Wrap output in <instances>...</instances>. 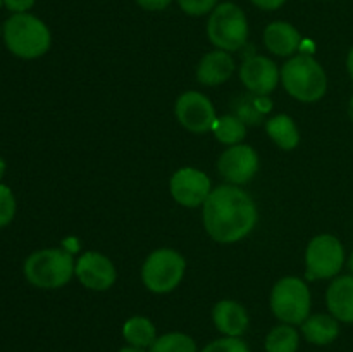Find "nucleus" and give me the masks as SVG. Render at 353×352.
Returning <instances> with one entry per match:
<instances>
[{
  "mask_svg": "<svg viewBox=\"0 0 353 352\" xmlns=\"http://www.w3.org/2000/svg\"><path fill=\"white\" fill-rule=\"evenodd\" d=\"M203 226L219 244H234L252 233L259 219L254 199L236 185H221L203 202Z\"/></svg>",
  "mask_w": 353,
  "mask_h": 352,
  "instance_id": "1",
  "label": "nucleus"
},
{
  "mask_svg": "<svg viewBox=\"0 0 353 352\" xmlns=\"http://www.w3.org/2000/svg\"><path fill=\"white\" fill-rule=\"evenodd\" d=\"M7 48L21 59H37L48 52L52 43L47 24L28 12L12 14L3 24Z\"/></svg>",
  "mask_w": 353,
  "mask_h": 352,
  "instance_id": "2",
  "label": "nucleus"
},
{
  "mask_svg": "<svg viewBox=\"0 0 353 352\" xmlns=\"http://www.w3.org/2000/svg\"><path fill=\"white\" fill-rule=\"evenodd\" d=\"M281 83L286 92L300 102H317L327 90V76L312 55H295L281 69Z\"/></svg>",
  "mask_w": 353,
  "mask_h": 352,
  "instance_id": "3",
  "label": "nucleus"
},
{
  "mask_svg": "<svg viewBox=\"0 0 353 352\" xmlns=\"http://www.w3.org/2000/svg\"><path fill=\"white\" fill-rule=\"evenodd\" d=\"M76 262L68 251L43 248L24 262V276L37 289L54 290L64 286L74 276Z\"/></svg>",
  "mask_w": 353,
  "mask_h": 352,
  "instance_id": "4",
  "label": "nucleus"
},
{
  "mask_svg": "<svg viewBox=\"0 0 353 352\" xmlns=\"http://www.w3.org/2000/svg\"><path fill=\"white\" fill-rule=\"evenodd\" d=\"M207 37L219 50L236 52L247 43L248 23L243 10L233 2L219 3L210 12Z\"/></svg>",
  "mask_w": 353,
  "mask_h": 352,
  "instance_id": "5",
  "label": "nucleus"
},
{
  "mask_svg": "<svg viewBox=\"0 0 353 352\" xmlns=\"http://www.w3.org/2000/svg\"><path fill=\"white\" fill-rule=\"evenodd\" d=\"M310 290L296 276H286L271 292V311L281 323L302 324L310 316Z\"/></svg>",
  "mask_w": 353,
  "mask_h": 352,
  "instance_id": "6",
  "label": "nucleus"
},
{
  "mask_svg": "<svg viewBox=\"0 0 353 352\" xmlns=\"http://www.w3.org/2000/svg\"><path fill=\"white\" fill-rule=\"evenodd\" d=\"M186 261L174 248H157L152 252L141 268L143 285L154 293L172 292L185 276Z\"/></svg>",
  "mask_w": 353,
  "mask_h": 352,
  "instance_id": "7",
  "label": "nucleus"
},
{
  "mask_svg": "<svg viewBox=\"0 0 353 352\" xmlns=\"http://www.w3.org/2000/svg\"><path fill=\"white\" fill-rule=\"evenodd\" d=\"M345 262V248L333 235H317L305 251V278L327 280L341 271Z\"/></svg>",
  "mask_w": 353,
  "mask_h": 352,
  "instance_id": "8",
  "label": "nucleus"
},
{
  "mask_svg": "<svg viewBox=\"0 0 353 352\" xmlns=\"http://www.w3.org/2000/svg\"><path fill=\"white\" fill-rule=\"evenodd\" d=\"M179 124L192 133H205L216 124V109L212 102L200 92H185L174 106Z\"/></svg>",
  "mask_w": 353,
  "mask_h": 352,
  "instance_id": "9",
  "label": "nucleus"
},
{
  "mask_svg": "<svg viewBox=\"0 0 353 352\" xmlns=\"http://www.w3.org/2000/svg\"><path fill=\"white\" fill-rule=\"evenodd\" d=\"M217 169L230 185H243L257 175L259 155L250 145H231L221 154Z\"/></svg>",
  "mask_w": 353,
  "mask_h": 352,
  "instance_id": "10",
  "label": "nucleus"
},
{
  "mask_svg": "<svg viewBox=\"0 0 353 352\" xmlns=\"http://www.w3.org/2000/svg\"><path fill=\"white\" fill-rule=\"evenodd\" d=\"M172 199L185 207L203 206L212 192L209 176L196 168H181L169 182Z\"/></svg>",
  "mask_w": 353,
  "mask_h": 352,
  "instance_id": "11",
  "label": "nucleus"
},
{
  "mask_svg": "<svg viewBox=\"0 0 353 352\" xmlns=\"http://www.w3.org/2000/svg\"><path fill=\"white\" fill-rule=\"evenodd\" d=\"M74 275L81 282V285H85L88 290L103 292L116 283L117 273L112 261L107 255L92 251L85 252L76 261Z\"/></svg>",
  "mask_w": 353,
  "mask_h": 352,
  "instance_id": "12",
  "label": "nucleus"
},
{
  "mask_svg": "<svg viewBox=\"0 0 353 352\" xmlns=\"http://www.w3.org/2000/svg\"><path fill=\"white\" fill-rule=\"evenodd\" d=\"M240 79L254 95H269L278 86L281 72L269 57L252 55L241 64Z\"/></svg>",
  "mask_w": 353,
  "mask_h": 352,
  "instance_id": "13",
  "label": "nucleus"
},
{
  "mask_svg": "<svg viewBox=\"0 0 353 352\" xmlns=\"http://www.w3.org/2000/svg\"><path fill=\"white\" fill-rule=\"evenodd\" d=\"M233 55L226 50H219V48L203 55L196 66V79L205 86L223 85L233 76Z\"/></svg>",
  "mask_w": 353,
  "mask_h": 352,
  "instance_id": "14",
  "label": "nucleus"
},
{
  "mask_svg": "<svg viewBox=\"0 0 353 352\" xmlns=\"http://www.w3.org/2000/svg\"><path fill=\"white\" fill-rule=\"evenodd\" d=\"M212 321L224 337H241L247 331L248 313L236 300L224 299L214 306Z\"/></svg>",
  "mask_w": 353,
  "mask_h": 352,
  "instance_id": "15",
  "label": "nucleus"
},
{
  "mask_svg": "<svg viewBox=\"0 0 353 352\" xmlns=\"http://www.w3.org/2000/svg\"><path fill=\"white\" fill-rule=\"evenodd\" d=\"M264 43L269 52L279 57H288L302 45V37L293 24L274 21L264 30Z\"/></svg>",
  "mask_w": 353,
  "mask_h": 352,
  "instance_id": "16",
  "label": "nucleus"
},
{
  "mask_svg": "<svg viewBox=\"0 0 353 352\" xmlns=\"http://www.w3.org/2000/svg\"><path fill=\"white\" fill-rule=\"evenodd\" d=\"M330 313L343 323H353V275L334 280L326 292Z\"/></svg>",
  "mask_w": 353,
  "mask_h": 352,
  "instance_id": "17",
  "label": "nucleus"
},
{
  "mask_svg": "<svg viewBox=\"0 0 353 352\" xmlns=\"http://www.w3.org/2000/svg\"><path fill=\"white\" fill-rule=\"evenodd\" d=\"M302 335L309 344L330 345L340 335V323L333 314H314L302 323Z\"/></svg>",
  "mask_w": 353,
  "mask_h": 352,
  "instance_id": "18",
  "label": "nucleus"
},
{
  "mask_svg": "<svg viewBox=\"0 0 353 352\" xmlns=\"http://www.w3.org/2000/svg\"><path fill=\"white\" fill-rule=\"evenodd\" d=\"M269 138L283 150H293L300 144V133L295 121L288 114H278L265 123Z\"/></svg>",
  "mask_w": 353,
  "mask_h": 352,
  "instance_id": "19",
  "label": "nucleus"
},
{
  "mask_svg": "<svg viewBox=\"0 0 353 352\" xmlns=\"http://www.w3.org/2000/svg\"><path fill=\"white\" fill-rule=\"evenodd\" d=\"M123 337L128 345L138 349H150L152 344L157 340V330L148 317L133 316L124 323Z\"/></svg>",
  "mask_w": 353,
  "mask_h": 352,
  "instance_id": "20",
  "label": "nucleus"
},
{
  "mask_svg": "<svg viewBox=\"0 0 353 352\" xmlns=\"http://www.w3.org/2000/svg\"><path fill=\"white\" fill-rule=\"evenodd\" d=\"M265 352H296L300 347V333L293 324H278L268 333Z\"/></svg>",
  "mask_w": 353,
  "mask_h": 352,
  "instance_id": "21",
  "label": "nucleus"
},
{
  "mask_svg": "<svg viewBox=\"0 0 353 352\" xmlns=\"http://www.w3.org/2000/svg\"><path fill=\"white\" fill-rule=\"evenodd\" d=\"M212 131L217 141L231 147V145H238L243 140L245 135H247V124L236 114H228V116L217 117Z\"/></svg>",
  "mask_w": 353,
  "mask_h": 352,
  "instance_id": "22",
  "label": "nucleus"
},
{
  "mask_svg": "<svg viewBox=\"0 0 353 352\" xmlns=\"http://www.w3.org/2000/svg\"><path fill=\"white\" fill-rule=\"evenodd\" d=\"M148 352H199V347L190 335L171 331L157 337Z\"/></svg>",
  "mask_w": 353,
  "mask_h": 352,
  "instance_id": "23",
  "label": "nucleus"
},
{
  "mask_svg": "<svg viewBox=\"0 0 353 352\" xmlns=\"http://www.w3.org/2000/svg\"><path fill=\"white\" fill-rule=\"evenodd\" d=\"M200 352H250L241 337H223L207 344Z\"/></svg>",
  "mask_w": 353,
  "mask_h": 352,
  "instance_id": "24",
  "label": "nucleus"
},
{
  "mask_svg": "<svg viewBox=\"0 0 353 352\" xmlns=\"http://www.w3.org/2000/svg\"><path fill=\"white\" fill-rule=\"evenodd\" d=\"M16 214V199L7 185H0V228L7 226Z\"/></svg>",
  "mask_w": 353,
  "mask_h": 352,
  "instance_id": "25",
  "label": "nucleus"
},
{
  "mask_svg": "<svg viewBox=\"0 0 353 352\" xmlns=\"http://www.w3.org/2000/svg\"><path fill=\"white\" fill-rule=\"evenodd\" d=\"M178 3L183 12L199 17L212 12L219 6V0H178Z\"/></svg>",
  "mask_w": 353,
  "mask_h": 352,
  "instance_id": "26",
  "label": "nucleus"
},
{
  "mask_svg": "<svg viewBox=\"0 0 353 352\" xmlns=\"http://www.w3.org/2000/svg\"><path fill=\"white\" fill-rule=\"evenodd\" d=\"M236 116L240 117L245 124H255L261 121L262 113L259 110L257 104H255V97L240 100V104H238V109H236Z\"/></svg>",
  "mask_w": 353,
  "mask_h": 352,
  "instance_id": "27",
  "label": "nucleus"
},
{
  "mask_svg": "<svg viewBox=\"0 0 353 352\" xmlns=\"http://www.w3.org/2000/svg\"><path fill=\"white\" fill-rule=\"evenodd\" d=\"M34 2L37 0H3V6L9 10H12L14 14H21L30 10L34 6Z\"/></svg>",
  "mask_w": 353,
  "mask_h": 352,
  "instance_id": "28",
  "label": "nucleus"
},
{
  "mask_svg": "<svg viewBox=\"0 0 353 352\" xmlns=\"http://www.w3.org/2000/svg\"><path fill=\"white\" fill-rule=\"evenodd\" d=\"M172 0H137L138 6L145 10H164L171 6Z\"/></svg>",
  "mask_w": 353,
  "mask_h": 352,
  "instance_id": "29",
  "label": "nucleus"
},
{
  "mask_svg": "<svg viewBox=\"0 0 353 352\" xmlns=\"http://www.w3.org/2000/svg\"><path fill=\"white\" fill-rule=\"evenodd\" d=\"M250 2L262 10H276L285 6L286 0H250Z\"/></svg>",
  "mask_w": 353,
  "mask_h": 352,
  "instance_id": "30",
  "label": "nucleus"
},
{
  "mask_svg": "<svg viewBox=\"0 0 353 352\" xmlns=\"http://www.w3.org/2000/svg\"><path fill=\"white\" fill-rule=\"evenodd\" d=\"M347 68H348V72H350V76H352V79H353V47L350 48V52H348Z\"/></svg>",
  "mask_w": 353,
  "mask_h": 352,
  "instance_id": "31",
  "label": "nucleus"
},
{
  "mask_svg": "<svg viewBox=\"0 0 353 352\" xmlns=\"http://www.w3.org/2000/svg\"><path fill=\"white\" fill-rule=\"evenodd\" d=\"M117 352H147V349H138V347H133V345H126V347L119 349Z\"/></svg>",
  "mask_w": 353,
  "mask_h": 352,
  "instance_id": "32",
  "label": "nucleus"
},
{
  "mask_svg": "<svg viewBox=\"0 0 353 352\" xmlns=\"http://www.w3.org/2000/svg\"><path fill=\"white\" fill-rule=\"evenodd\" d=\"M3 173H6V161H3V159L0 157V179H2Z\"/></svg>",
  "mask_w": 353,
  "mask_h": 352,
  "instance_id": "33",
  "label": "nucleus"
},
{
  "mask_svg": "<svg viewBox=\"0 0 353 352\" xmlns=\"http://www.w3.org/2000/svg\"><path fill=\"white\" fill-rule=\"evenodd\" d=\"M348 116H350V119L353 123V97L350 99V104H348Z\"/></svg>",
  "mask_w": 353,
  "mask_h": 352,
  "instance_id": "34",
  "label": "nucleus"
},
{
  "mask_svg": "<svg viewBox=\"0 0 353 352\" xmlns=\"http://www.w3.org/2000/svg\"><path fill=\"white\" fill-rule=\"evenodd\" d=\"M348 266H350V271L353 273V252H352V255H350V262H348Z\"/></svg>",
  "mask_w": 353,
  "mask_h": 352,
  "instance_id": "35",
  "label": "nucleus"
},
{
  "mask_svg": "<svg viewBox=\"0 0 353 352\" xmlns=\"http://www.w3.org/2000/svg\"><path fill=\"white\" fill-rule=\"evenodd\" d=\"M2 6H3V0H0V9H2Z\"/></svg>",
  "mask_w": 353,
  "mask_h": 352,
  "instance_id": "36",
  "label": "nucleus"
},
{
  "mask_svg": "<svg viewBox=\"0 0 353 352\" xmlns=\"http://www.w3.org/2000/svg\"><path fill=\"white\" fill-rule=\"evenodd\" d=\"M0 31H2V30H0Z\"/></svg>",
  "mask_w": 353,
  "mask_h": 352,
  "instance_id": "37",
  "label": "nucleus"
}]
</instances>
